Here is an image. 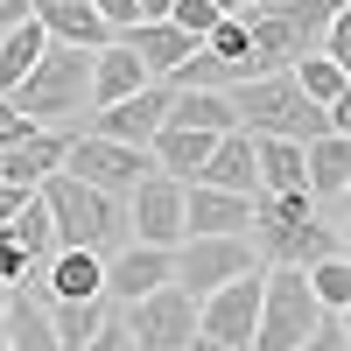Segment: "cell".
I'll return each mask as SVG.
<instances>
[{"instance_id":"cell-16","label":"cell","mask_w":351,"mask_h":351,"mask_svg":"<svg viewBox=\"0 0 351 351\" xmlns=\"http://www.w3.org/2000/svg\"><path fill=\"white\" fill-rule=\"evenodd\" d=\"M302 190L316 211H344V190H351V141L344 134L302 141Z\"/></svg>"},{"instance_id":"cell-18","label":"cell","mask_w":351,"mask_h":351,"mask_svg":"<svg viewBox=\"0 0 351 351\" xmlns=\"http://www.w3.org/2000/svg\"><path fill=\"white\" fill-rule=\"evenodd\" d=\"M36 28L64 49H106L112 43V28L99 21L92 0H36Z\"/></svg>"},{"instance_id":"cell-17","label":"cell","mask_w":351,"mask_h":351,"mask_svg":"<svg viewBox=\"0 0 351 351\" xmlns=\"http://www.w3.org/2000/svg\"><path fill=\"white\" fill-rule=\"evenodd\" d=\"M43 295L49 302H92V295H106V260L77 253V246H56L43 260Z\"/></svg>"},{"instance_id":"cell-35","label":"cell","mask_w":351,"mask_h":351,"mask_svg":"<svg viewBox=\"0 0 351 351\" xmlns=\"http://www.w3.org/2000/svg\"><path fill=\"white\" fill-rule=\"evenodd\" d=\"M92 8H99V21L112 28V36H120V28H134V21H141V8H134V0H92Z\"/></svg>"},{"instance_id":"cell-23","label":"cell","mask_w":351,"mask_h":351,"mask_svg":"<svg viewBox=\"0 0 351 351\" xmlns=\"http://www.w3.org/2000/svg\"><path fill=\"white\" fill-rule=\"evenodd\" d=\"M211 141H218V134H197V127H162V134L148 141V162H155L162 176H176V183H190V176L204 169V155H211Z\"/></svg>"},{"instance_id":"cell-30","label":"cell","mask_w":351,"mask_h":351,"mask_svg":"<svg viewBox=\"0 0 351 351\" xmlns=\"http://www.w3.org/2000/svg\"><path fill=\"white\" fill-rule=\"evenodd\" d=\"M106 316H112L106 295H92V302H49V330H56V344H64V351H77L84 337H99Z\"/></svg>"},{"instance_id":"cell-28","label":"cell","mask_w":351,"mask_h":351,"mask_svg":"<svg viewBox=\"0 0 351 351\" xmlns=\"http://www.w3.org/2000/svg\"><path fill=\"white\" fill-rule=\"evenodd\" d=\"M0 239H8L14 253H28V260H49V253H56V225H49V211H43L36 190H28V204L0 225Z\"/></svg>"},{"instance_id":"cell-19","label":"cell","mask_w":351,"mask_h":351,"mask_svg":"<svg viewBox=\"0 0 351 351\" xmlns=\"http://www.w3.org/2000/svg\"><path fill=\"white\" fill-rule=\"evenodd\" d=\"M190 183H211V190H239V197H253L260 190V176H253V134H218L211 141V155H204V169L190 176Z\"/></svg>"},{"instance_id":"cell-42","label":"cell","mask_w":351,"mask_h":351,"mask_svg":"<svg viewBox=\"0 0 351 351\" xmlns=\"http://www.w3.org/2000/svg\"><path fill=\"white\" fill-rule=\"evenodd\" d=\"M0 302H8V288H0Z\"/></svg>"},{"instance_id":"cell-1","label":"cell","mask_w":351,"mask_h":351,"mask_svg":"<svg viewBox=\"0 0 351 351\" xmlns=\"http://www.w3.org/2000/svg\"><path fill=\"white\" fill-rule=\"evenodd\" d=\"M246 246L260 267H316L344 253V211H316L309 190H260Z\"/></svg>"},{"instance_id":"cell-2","label":"cell","mask_w":351,"mask_h":351,"mask_svg":"<svg viewBox=\"0 0 351 351\" xmlns=\"http://www.w3.org/2000/svg\"><path fill=\"white\" fill-rule=\"evenodd\" d=\"M232 127L239 134H267V141H316V134H351V99L344 106H316L302 99V84L288 71H260L246 84H232Z\"/></svg>"},{"instance_id":"cell-32","label":"cell","mask_w":351,"mask_h":351,"mask_svg":"<svg viewBox=\"0 0 351 351\" xmlns=\"http://www.w3.org/2000/svg\"><path fill=\"white\" fill-rule=\"evenodd\" d=\"M162 21H176L183 36H197V43H204V36H211V28H218L225 14L211 8V0H169V14H162Z\"/></svg>"},{"instance_id":"cell-40","label":"cell","mask_w":351,"mask_h":351,"mask_svg":"<svg viewBox=\"0 0 351 351\" xmlns=\"http://www.w3.org/2000/svg\"><path fill=\"white\" fill-rule=\"evenodd\" d=\"M211 8H218V14H239V8H246V0H211Z\"/></svg>"},{"instance_id":"cell-4","label":"cell","mask_w":351,"mask_h":351,"mask_svg":"<svg viewBox=\"0 0 351 351\" xmlns=\"http://www.w3.org/2000/svg\"><path fill=\"white\" fill-rule=\"evenodd\" d=\"M8 99H14V112H21L28 127H77L84 112H92V49L49 43L43 64L28 71Z\"/></svg>"},{"instance_id":"cell-36","label":"cell","mask_w":351,"mask_h":351,"mask_svg":"<svg viewBox=\"0 0 351 351\" xmlns=\"http://www.w3.org/2000/svg\"><path fill=\"white\" fill-rule=\"evenodd\" d=\"M21 134H28V120H21V112H14V99L0 92V148H8V141H21Z\"/></svg>"},{"instance_id":"cell-20","label":"cell","mask_w":351,"mask_h":351,"mask_svg":"<svg viewBox=\"0 0 351 351\" xmlns=\"http://www.w3.org/2000/svg\"><path fill=\"white\" fill-rule=\"evenodd\" d=\"M120 43L141 56V71H148L155 84H162V77H169V71L197 49V36H183L176 21H134V28H120Z\"/></svg>"},{"instance_id":"cell-39","label":"cell","mask_w":351,"mask_h":351,"mask_svg":"<svg viewBox=\"0 0 351 351\" xmlns=\"http://www.w3.org/2000/svg\"><path fill=\"white\" fill-rule=\"evenodd\" d=\"M134 8H141V21H162V14H169V0H134Z\"/></svg>"},{"instance_id":"cell-27","label":"cell","mask_w":351,"mask_h":351,"mask_svg":"<svg viewBox=\"0 0 351 351\" xmlns=\"http://www.w3.org/2000/svg\"><path fill=\"white\" fill-rule=\"evenodd\" d=\"M162 127H197V134H232V99L225 92H169Z\"/></svg>"},{"instance_id":"cell-3","label":"cell","mask_w":351,"mask_h":351,"mask_svg":"<svg viewBox=\"0 0 351 351\" xmlns=\"http://www.w3.org/2000/svg\"><path fill=\"white\" fill-rule=\"evenodd\" d=\"M43 197V211L56 225V246H77V253H112V246H127V197H106V190H84L77 176H43L36 183Z\"/></svg>"},{"instance_id":"cell-22","label":"cell","mask_w":351,"mask_h":351,"mask_svg":"<svg viewBox=\"0 0 351 351\" xmlns=\"http://www.w3.org/2000/svg\"><path fill=\"white\" fill-rule=\"evenodd\" d=\"M0 337L14 351H64L49 330V302H36L28 288H8V302H0Z\"/></svg>"},{"instance_id":"cell-13","label":"cell","mask_w":351,"mask_h":351,"mask_svg":"<svg viewBox=\"0 0 351 351\" xmlns=\"http://www.w3.org/2000/svg\"><path fill=\"white\" fill-rule=\"evenodd\" d=\"M71 134L77 127H28L21 141H8L0 148V183H14V190H36L43 176L64 169V148H71Z\"/></svg>"},{"instance_id":"cell-10","label":"cell","mask_w":351,"mask_h":351,"mask_svg":"<svg viewBox=\"0 0 351 351\" xmlns=\"http://www.w3.org/2000/svg\"><path fill=\"white\" fill-rule=\"evenodd\" d=\"M253 316H260V267L211 288L197 302V351H246L253 344Z\"/></svg>"},{"instance_id":"cell-21","label":"cell","mask_w":351,"mask_h":351,"mask_svg":"<svg viewBox=\"0 0 351 351\" xmlns=\"http://www.w3.org/2000/svg\"><path fill=\"white\" fill-rule=\"evenodd\" d=\"M141 84H155V77L141 71V56H134L120 36H112L106 49H92V112H99V106H112V99H134Z\"/></svg>"},{"instance_id":"cell-41","label":"cell","mask_w":351,"mask_h":351,"mask_svg":"<svg viewBox=\"0 0 351 351\" xmlns=\"http://www.w3.org/2000/svg\"><path fill=\"white\" fill-rule=\"evenodd\" d=\"M0 351H14V344H8V337H0Z\"/></svg>"},{"instance_id":"cell-29","label":"cell","mask_w":351,"mask_h":351,"mask_svg":"<svg viewBox=\"0 0 351 351\" xmlns=\"http://www.w3.org/2000/svg\"><path fill=\"white\" fill-rule=\"evenodd\" d=\"M204 56H218V64L232 71V84L260 77V64H253V36H246V21H239V14H225L211 36H204Z\"/></svg>"},{"instance_id":"cell-34","label":"cell","mask_w":351,"mask_h":351,"mask_svg":"<svg viewBox=\"0 0 351 351\" xmlns=\"http://www.w3.org/2000/svg\"><path fill=\"white\" fill-rule=\"evenodd\" d=\"M77 351H134V337L120 330V316H106V324H99V337H84Z\"/></svg>"},{"instance_id":"cell-5","label":"cell","mask_w":351,"mask_h":351,"mask_svg":"<svg viewBox=\"0 0 351 351\" xmlns=\"http://www.w3.org/2000/svg\"><path fill=\"white\" fill-rule=\"evenodd\" d=\"M351 0H246L239 21L253 36V64L260 71H288L295 56H309L316 43H324L330 14H344Z\"/></svg>"},{"instance_id":"cell-14","label":"cell","mask_w":351,"mask_h":351,"mask_svg":"<svg viewBox=\"0 0 351 351\" xmlns=\"http://www.w3.org/2000/svg\"><path fill=\"white\" fill-rule=\"evenodd\" d=\"M155 288H169V246H112L106 253V302L120 309V302H141V295H155Z\"/></svg>"},{"instance_id":"cell-37","label":"cell","mask_w":351,"mask_h":351,"mask_svg":"<svg viewBox=\"0 0 351 351\" xmlns=\"http://www.w3.org/2000/svg\"><path fill=\"white\" fill-rule=\"evenodd\" d=\"M36 14V0H0V28H14V21H28Z\"/></svg>"},{"instance_id":"cell-7","label":"cell","mask_w":351,"mask_h":351,"mask_svg":"<svg viewBox=\"0 0 351 351\" xmlns=\"http://www.w3.org/2000/svg\"><path fill=\"white\" fill-rule=\"evenodd\" d=\"M260 260H253V246H246V232H225V239H176L169 246V288H183V295H211V288H225V281H239V274H253Z\"/></svg>"},{"instance_id":"cell-12","label":"cell","mask_w":351,"mask_h":351,"mask_svg":"<svg viewBox=\"0 0 351 351\" xmlns=\"http://www.w3.org/2000/svg\"><path fill=\"white\" fill-rule=\"evenodd\" d=\"M84 134H106V141H127V148H148V141L162 134V120H169V84H141L134 99H112V106H99V112H84Z\"/></svg>"},{"instance_id":"cell-33","label":"cell","mask_w":351,"mask_h":351,"mask_svg":"<svg viewBox=\"0 0 351 351\" xmlns=\"http://www.w3.org/2000/svg\"><path fill=\"white\" fill-rule=\"evenodd\" d=\"M295 351H351V324H344V309H330V316H324V324H316Z\"/></svg>"},{"instance_id":"cell-9","label":"cell","mask_w":351,"mask_h":351,"mask_svg":"<svg viewBox=\"0 0 351 351\" xmlns=\"http://www.w3.org/2000/svg\"><path fill=\"white\" fill-rule=\"evenodd\" d=\"M148 169H155L148 148H127V141H106V134H71V148H64V176H77L84 190H106V197H127Z\"/></svg>"},{"instance_id":"cell-11","label":"cell","mask_w":351,"mask_h":351,"mask_svg":"<svg viewBox=\"0 0 351 351\" xmlns=\"http://www.w3.org/2000/svg\"><path fill=\"white\" fill-rule=\"evenodd\" d=\"M127 239L134 246H176L183 239V183L162 169H148L127 190Z\"/></svg>"},{"instance_id":"cell-31","label":"cell","mask_w":351,"mask_h":351,"mask_svg":"<svg viewBox=\"0 0 351 351\" xmlns=\"http://www.w3.org/2000/svg\"><path fill=\"white\" fill-rule=\"evenodd\" d=\"M302 281H309V295L324 302V309H351V260L337 253V260H316V267H302Z\"/></svg>"},{"instance_id":"cell-24","label":"cell","mask_w":351,"mask_h":351,"mask_svg":"<svg viewBox=\"0 0 351 351\" xmlns=\"http://www.w3.org/2000/svg\"><path fill=\"white\" fill-rule=\"evenodd\" d=\"M288 77H295L302 99H316V106H344V99H351V64H337V56H324V49L295 56V64H288Z\"/></svg>"},{"instance_id":"cell-8","label":"cell","mask_w":351,"mask_h":351,"mask_svg":"<svg viewBox=\"0 0 351 351\" xmlns=\"http://www.w3.org/2000/svg\"><path fill=\"white\" fill-rule=\"evenodd\" d=\"M112 316L134 337V351H197V295L183 288H155L141 302H120Z\"/></svg>"},{"instance_id":"cell-26","label":"cell","mask_w":351,"mask_h":351,"mask_svg":"<svg viewBox=\"0 0 351 351\" xmlns=\"http://www.w3.org/2000/svg\"><path fill=\"white\" fill-rule=\"evenodd\" d=\"M253 176L260 190H302V141H267L253 134ZM253 190V197H260Z\"/></svg>"},{"instance_id":"cell-38","label":"cell","mask_w":351,"mask_h":351,"mask_svg":"<svg viewBox=\"0 0 351 351\" xmlns=\"http://www.w3.org/2000/svg\"><path fill=\"white\" fill-rule=\"evenodd\" d=\"M21 204H28V190H14V183H0V225H8V218L21 211Z\"/></svg>"},{"instance_id":"cell-25","label":"cell","mask_w":351,"mask_h":351,"mask_svg":"<svg viewBox=\"0 0 351 351\" xmlns=\"http://www.w3.org/2000/svg\"><path fill=\"white\" fill-rule=\"evenodd\" d=\"M43 49H49V36L36 28V14L14 21V28H0V92H14V84L43 64Z\"/></svg>"},{"instance_id":"cell-15","label":"cell","mask_w":351,"mask_h":351,"mask_svg":"<svg viewBox=\"0 0 351 351\" xmlns=\"http://www.w3.org/2000/svg\"><path fill=\"white\" fill-rule=\"evenodd\" d=\"M246 225H253V197L183 183V239H225V232H246Z\"/></svg>"},{"instance_id":"cell-6","label":"cell","mask_w":351,"mask_h":351,"mask_svg":"<svg viewBox=\"0 0 351 351\" xmlns=\"http://www.w3.org/2000/svg\"><path fill=\"white\" fill-rule=\"evenodd\" d=\"M324 316L330 309L309 295L302 267H260V316H253V344L246 351H295Z\"/></svg>"}]
</instances>
